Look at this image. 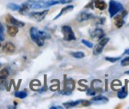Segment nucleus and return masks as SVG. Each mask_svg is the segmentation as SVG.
<instances>
[{"mask_svg": "<svg viewBox=\"0 0 129 109\" xmlns=\"http://www.w3.org/2000/svg\"><path fill=\"white\" fill-rule=\"evenodd\" d=\"M30 37L38 47H42L44 45L45 40L50 38L49 34L47 32L41 31L34 27L30 28Z\"/></svg>", "mask_w": 129, "mask_h": 109, "instance_id": "obj_1", "label": "nucleus"}, {"mask_svg": "<svg viewBox=\"0 0 129 109\" xmlns=\"http://www.w3.org/2000/svg\"><path fill=\"white\" fill-rule=\"evenodd\" d=\"M124 10L123 5L118 1L115 0H110L109 1V13L110 17H114L116 14Z\"/></svg>", "mask_w": 129, "mask_h": 109, "instance_id": "obj_2", "label": "nucleus"}, {"mask_svg": "<svg viewBox=\"0 0 129 109\" xmlns=\"http://www.w3.org/2000/svg\"><path fill=\"white\" fill-rule=\"evenodd\" d=\"M61 31L63 33L64 41H75L76 40V36H75L73 31H72V28L70 26L64 25V26L62 27Z\"/></svg>", "mask_w": 129, "mask_h": 109, "instance_id": "obj_3", "label": "nucleus"}, {"mask_svg": "<svg viewBox=\"0 0 129 109\" xmlns=\"http://www.w3.org/2000/svg\"><path fill=\"white\" fill-rule=\"evenodd\" d=\"M109 38H102L99 41V42L95 46L94 50H93V54L94 55H98V54L101 53L103 52V48L106 46V44L109 42Z\"/></svg>", "mask_w": 129, "mask_h": 109, "instance_id": "obj_4", "label": "nucleus"}, {"mask_svg": "<svg viewBox=\"0 0 129 109\" xmlns=\"http://www.w3.org/2000/svg\"><path fill=\"white\" fill-rule=\"evenodd\" d=\"M75 89V82L72 78H64V95H70L71 92Z\"/></svg>", "mask_w": 129, "mask_h": 109, "instance_id": "obj_5", "label": "nucleus"}, {"mask_svg": "<svg viewBox=\"0 0 129 109\" xmlns=\"http://www.w3.org/2000/svg\"><path fill=\"white\" fill-rule=\"evenodd\" d=\"M47 13H48V10H43V11H40V12H31L29 14V17L31 19L39 22L44 19Z\"/></svg>", "mask_w": 129, "mask_h": 109, "instance_id": "obj_6", "label": "nucleus"}, {"mask_svg": "<svg viewBox=\"0 0 129 109\" xmlns=\"http://www.w3.org/2000/svg\"><path fill=\"white\" fill-rule=\"evenodd\" d=\"M6 22H9L11 25H14V26H16L18 27V28H22V27L25 26V23L22 22H21V21L17 20L16 18L13 17L12 16H10V15H7V16H6Z\"/></svg>", "mask_w": 129, "mask_h": 109, "instance_id": "obj_7", "label": "nucleus"}, {"mask_svg": "<svg viewBox=\"0 0 129 109\" xmlns=\"http://www.w3.org/2000/svg\"><path fill=\"white\" fill-rule=\"evenodd\" d=\"M126 14H127V12L124 11L123 13H122L121 16H118L117 17H116L115 19H114V25H115L116 28H120L124 25V23H125L124 17L126 16Z\"/></svg>", "mask_w": 129, "mask_h": 109, "instance_id": "obj_8", "label": "nucleus"}, {"mask_svg": "<svg viewBox=\"0 0 129 109\" xmlns=\"http://www.w3.org/2000/svg\"><path fill=\"white\" fill-rule=\"evenodd\" d=\"M91 102H94L95 104H104L109 102V99L103 95H94V97L91 99Z\"/></svg>", "mask_w": 129, "mask_h": 109, "instance_id": "obj_9", "label": "nucleus"}, {"mask_svg": "<svg viewBox=\"0 0 129 109\" xmlns=\"http://www.w3.org/2000/svg\"><path fill=\"white\" fill-rule=\"evenodd\" d=\"M90 35L93 39L101 40L102 38H103V36H104V31L101 28H95V30H93L92 32H91Z\"/></svg>", "mask_w": 129, "mask_h": 109, "instance_id": "obj_10", "label": "nucleus"}, {"mask_svg": "<svg viewBox=\"0 0 129 109\" xmlns=\"http://www.w3.org/2000/svg\"><path fill=\"white\" fill-rule=\"evenodd\" d=\"M92 17H93L92 14L88 13V12H81L78 16V17H77V20L79 22H84V21H88Z\"/></svg>", "mask_w": 129, "mask_h": 109, "instance_id": "obj_11", "label": "nucleus"}, {"mask_svg": "<svg viewBox=\"0 0 129 109\" xmlns=\"http://www.w3.org/2000/svg\"><path fill=\"white\" fill-rule=\"evenodd\" d=\"M3 51L7 53H12L15 51V46L12 42H6L3 47Z\"/></svg>", "mask_w": 129, "mask_h": 109, "instance_id": "obj_12", "label": "nucleus"}, {"mask_svg": "<svg viewBox=\"0 0 129 109\" xmlns=\"http://www.w3.org/2000/svg\"><path fill=\"white\" fill-rule=\"evenodd\" d=\"M73 8H74V6H73V5H68V6H66V7L62 8V10H60V12L59 13V15H58L57 16H55L54 20H55V19H58V18H59L60 16H62L64 14L68 13V12L72 11V10H73Z\"/></svg>", "mask_w": 129, "mask_h": 109, "instance_id": "obj_13", "label": "nucleus"}, {"mask_svg": "<svg viewBox=\"0 0 129 109\" xmlns=\"http://www.w3.org/2000/svg\"><path fill=\"white\" fill-rule=\"evenodd\" d=\"M41 82L39 80H37V79H35V80L31 81L29 87L33 91H37V90H39L41 89Z\"/></svg>", "mask_w": 129, "mask_h": 109, "instance_id": "obj_14", "label": "nucleus"}, {"mask_svg": "<svg viewBox=\"0 0 129 109\" xmlns=\"http://www.w3.org/2000/svg\"><path fill=\"white\" fill-rule=\"evenodd\" d=\"M94 3L95 8H97L100 10H104L107 7V5H106L104 0H95Z\"/></svg>", "mask_w": 129, "mask_h": 109, "instance_id": "obj_15", "label": "nucleus"}, {"mask_svg": "<svg viewBox=\"0 0 129 109\" xmlns=\"http://www.w3.org/2000/svg\"><path fill=\"white\" fill-rule=\"evenodd\" d=\"M102 86H103V82L101 80H94L92 82V84H91V87H92V89H94L95 92L97 90H102Z\"/></svg>", "mask_w": 129, "mask_h": 109, "instance_id": "obj_16", "label": "nucleus"}, {"mask_svg": "<svg viewBox=\"0 0 129 109\" xmlns=\"http://www.w3.org/2000/svg\"><path fill=\"white\" fill-rule=\"evenodd\" d=\"M127 95H128V92H127V90H126V86L121 87L120 90H119L117 93L118 98H120V99H125V98L127 96Z\"/></svg>", "mask_w": 129, "mask_h": 109, "instance_id": "obj_17", "label": "nucleus"}, {"mask_svg": "<svg viewBox=\"0 0 129 109\" xmlns=\"http://www.w3.org/2000/svg\"><path fill=\"white\" fill-rule=\"evenodd\" d=\"M17 28L18 27L14 26V25L8 27V33H9V35H10V36H12V37L16 36L18 33V28Z\"/></svg>", "mask_w": 129, "mask_h": 109, "instance_id": "obj_18", "label": "nucleus"}, {"mask_svg": "<svg viewBox=\"0 0 129 109\" xmlns=\"http://www.w3.org/2000/svg\"><path fill=\"white\" fill-rule=\"evenodd\" d=\"M15 96L18 99H24L28 96V93L26 90H22V91H16L15 93Z\"/></svg>", "mask_w": 129, "mask_h": 109, "instance_id": "obj_19", "label": "nucleus"}, {"mask_svg": "<svg viewBox=\"0 0 129 109\" xmlns=\"http://www.w3.org/2000/svg\"><path fill=\"white\" fill-rule=\"evenodd\" d=\"M81 103V100H76V101H67L66 103H64V106L66 108L73 107V106H78V104Z\"/></svg>", "mask_w": 129, "mask_h": 109, "instance_id": "obj_20", "label": "nucleus"}, {"mask_svg": "<svg viewBox=\"0 0 129 109\" xmlns=\"http://www.w3.org/2000/svg\"><path fill=\"white\" fill-rule=\"evenodd\" d=\"M121 86H122L121 83H120L119 80H114L112 82V83H111V88L114 90H118L120 88H121Z\"/></svg>", "mask_w": 129, "mask_h": 109, "instance_id": "obj_21", "label": "nucleus"}, {"mask_svg": "<svg viewBox=\"0 0 129 109\" xmlns=\"http://www.w3.org/2000/svg\"><path fill=\"white\" fill-rule=\"evenodd\" d=\"M7 8L12 11H16V10H19L20 9V6L16 4H14V3H10L7 5Z\"/></svg>", "mask_w": 129, "mask_h": 109, "instance_id": "obj_22", "label": "nucleus"}, {"mask_svg": "<svg viewBox=\"0 0 129 109\" xmlns=\"http://www.w3.org/2000/svg\"><path fill=\"white\" fill-rule=\"evenodd\" d=\"M28 10V5L27 3H25V4H23V5H22L20 6L19 12H20L21 14L25 15Z\"/></svg>", "mask_w": 129, "mask_h": 109, "instance_id": "obj_23", "label": "nucleus"}, {"mask_svg": "<svg viewBox=\"0 0 129 109\" xmlns=\"http://www.w3.org/2000/svg\"><path fill=\"white\" fill-rule=\"evenodd\" d=\"M71 55L72 56L73 58H84V53L83 52H71Z\"/></svg>", "mask_w": 129, "mask_h": 109, "instance_id": "obj_24", "label": "nucleus"}, {"mask_svg": "<svg viewBox=\"0 0 129 109\" xmlns=\"http://www.w3.org/2000/svg\"><path fill=\"white\" fill-rule=\"evenodd\" d=\"M8 76H9V70H8V69L5 68L0 70V78L1 79H5Z\"/></svg>", "mask_w": 129, "mask_h": 109, "instance_id": "obj_25", "label": "nucleus"}, {"mask_svg": "<svg viewBox=\"0 0 129 109\" xmlns=\"http://www.w3.org/2000/svg\"><path fill=\"white\" fill-rule=\"evenodd\" d=\"M59 81H56V83L54 84H52L51 86L49 87V89L51 90V91H57V90H59Z\"/></svg>", "mask_w": 129, "mask_h": 109, "instance_id": "obj_26", "label": "nucleus"}, {"mask_svg": "<svg viewBox=\"0 0 129 109\" xmlns=\"http://www.w3.org/2000/svg\"><path fill=\"white\" fill-rule=\"evenodd\" d=\"M81 42H82L84 45L86 46L87 47H89V48H92L93 47H94V45H93V43L92 42H90V41H87V40H84V39H83L82 41H81Z\"/></svg>", "mask_w": 129, "mask_h": 109, "instance_id": "obj_27", "label": "nucleus"}, {"mask_svg": "<svg viewBox=\"0 0 129 109\" xmlns=\"http://www.w3.org/2000/svg\"><path fill=\"white\" fill-rule=\"evenodd\" d=\"M105 59L107 60V61L110 62V63H115V62H117L118 60L120 59V57H117V58H109V57H107Z\"/></svg>", "mask_w": 129, "mask_h": 109, "instance_id": "obj_28", "label": "nucleus"}, {"mask_svg": "<svg viewBox=\"0 0 129 109\" xmlns=\"http://www.w3.org/2000/svg\"><path fill=\"white\" fill-rule=\"evenodd\" d=\"M121 65L122 66H128L129 65V56L127 58H125L121 60Z\"/></svg>", "mask_w": 129, "mask_h": 109, "instance_id": "obj_29", "label": "nucleus"}, {"mask_svg": "<svg viewBox=\"0 0 129 109\" xmlns=\"http://www.w3.org/2000/svg\"><path fill=\"white\" fill-rule=\"evenodd\" d=\"M5 40V34H4V28L0 23V41Z\"/></svg>", "mask_w": 129, "mask_h": 109, "instance_id": "obj_30", "label": "nucleus"}, {"mask_svg": "<svg viewBox=\"0 0 129 109\" xmlns=\"http://www.w3.org/2000/svg\"><path fill=\"white\" fill-rule=\"evenodd\" d=\"M81 103H82V106H88L91 105V101H89V100H81Z\"/></svg>", "mask_w": 129, "mask_h": 109, "instance_id": "obj_31", "label": "nucleus"}, {"mask_svg": "<svg viewBox=\"0 0 129 109\" xmlns=\"http://www.w3.org/2000/svg\"><path fill=\"white\" fill-rule=\"evenodd\" d=\"M95 93H96V92H95V90L92 89H89L88 91H87V95H91V96H94L95 95Z\"/></svg>", "mask_w": 129, "mask_h": 109, "instance_id": "obj_32", "label": "nucleus"}, {"mask_svg": "<svg viewBox=\"0 0 129 109\" xmlns=\"http://www.w3.org/2000/svg\"><path fill=\"white\" fill-rule=\"evenodd\" d=\"M59 4H63V5H64V4L71 3V2H72L73 0H59Z\"/></svg>", "mask_w": 129, "mask_h": 109, "instance_id": "obj_33", "label": "nucleus"}, {"mask_svg": "<svg viewBox=\"0 0 129 109\" xmlns=\"http://www.w3.org/2000/svg\"><path fill=\"white\" fill-rule=\"evenodd\" d=\"M29 3H40V2H46L48 0H28Z\"/></svg>", "mask_w": 129, "mask_h": 109, "instance_id": "obj_34", "label": "nucleus"}, {"mask_svg": "<svg viewBox=\"0 0 129 109\" xmlns=\"http://www.w3.org/2000/svg\"><path fill=\"white\" fill-rule=\"evenodd\" d=\"M52 109H61L62 106H51Z\"/></svg>", "mask_w": 129, "mask_h": 109, "instance_id": "obj_35", "label": "nucleus"}, {"mask_svg": "<svg viewBox=\"0 0 129 109\" xmlns=\"http://www.w3.org/2000/svg\"><path fill=\"white\" fill-rule=\"evenodd\" d=\"M4 82H5V79H1V78H0V89H1V85L3 84Z\"/></svg>", "mask_w": 129, "mask_h": 109, "instance_id": "obj_36", "label": "nucleus"}, {"mask_svg": "<svg viewBox=\"0 0 129 109\" xmlns=\"http://www.w3.org/2000/svg\"><path fill=\"white\" fill-rule=\"evenodd\" d=\"M123 54H124V55H126V54H129V48H128V49H126V51L124 52V53H123Z\"/></svg>", "mask_w": 129, "mask_h": 109, "instance_id": "obj_37", "label": "nucleus"}, {"mask_svg": "<svg viewBox=\"0 0 129 109\" xmlns=\"http://www.w3.org/2000/svg\"><path fill=\"white\" fill-rule=\"evenodd\" d=\"M125 74H127V75H129V70L126 71V72H125Z\"/></svg>", "mask_w": 129, "mask_h": 109, "instance_id": "obj_38", "label": "nucleus"}, {"mask_svg": "<svg viewBox=\"0 0 129 109\" xmlns=\"http://www.w3.org/2000/svg\"><path fill=\"white\" fill-rule=\"evenodd\" d=\"M0 47H1V43H0Z\"/></svg>", "mask_w": 129, "mask_h": 109, "instance_id": "obj_39", "label": "nucleus"}, {"mask_svg": "<svg viewBox=\"0 0 129 109\" xmlns=\"http://www.w3.org/2000/svg\"><path fill=\"white\" fill-rule=\"evenodd\" d=\"M0 66H1V64H0Z\"/></svg>", "mask_w": 129, "mask_h": 109, "instance_id": "obj_40", "label": "nucleus"}]
</instances>
